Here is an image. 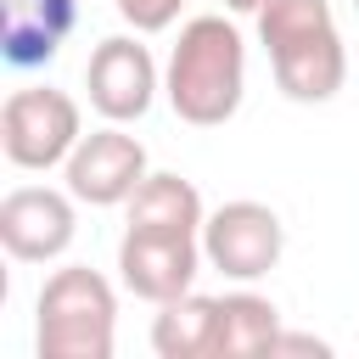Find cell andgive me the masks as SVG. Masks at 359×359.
Returning <instances> with one entry per match:
<instances>
[{"mask_svg":"<svg viewBox=\"0 0 359 359\" xmlns=\"http://www.w3.org/2000/svg\"><path fill=\"white\" fill-rule=\"evenodd\" d=\"M185 0H118V17L135 28V34H163L174 17H180Z\"/></svg>","mask_w":359,"mask_h":359,"instance_id":"14","label":"cell"},{"mask_svg":"<svg viewBox=\"0 0 359 359\" xmlns=\"http://www.w3.org/2000/svg\"><path fill=\"white\" fill-rule=\"evenodd\" d=\"M163 95L168 107L196 123V129H213V123H230L241 95H247V45L236 34V22L224 17H191L168 50V73H163Z\"/></svg>","mask_w":359,"mask_h":359,"instance_id":"1","label":"cell"},{"mask_svg":"<svg viewBox=\"0 0 359 359\" xmlns=\"http://www.w3.org/2000/svg\"><path fill=\"white\" fill-rule=\"evenodd\" d=\"M213 314H219V297H202V292L157 303V320H151L157 359H213Z\"/></svg>","mask_w":359,"mask_h":359,"instance_id":"13","label":"cell"},{"mask_svg":"<svg viewBox=\"0 0 359 359\" xmlns=\"http://www.w3.org/2000/svg\"><path fill=\"white\" fill-rule=\"evenodd\" d=\"M269 353H320V359H331V342H325V337H297V331H280Z\"/></svg>","mask_w":359,"mask_h":359,"instance_id":"15","label":"cell"},{"mask_svg":"<svg viewBox=\"0 0 359 359\" xmlns=\"http://www.w3.org/2000/svg\"><path fill=\"white\" fill-rule=\"evenodd\" d=\"M224 6H230V11H252V17H258V11L269 6V0H224Z\"/></svg>","mask_w":359,"mask_h":359,"instance_id":"16","label":"cell"},{"mask_svg":"<svg viewBox=\"0 0 359 359\" xmlns=\"http://www.w3.org/2000/svg\"><path fill=\"white\" fill-rule=\"evenodd\" d=\"M258 39L269 50L275 84L292 101H331L348 79V50L331 17V0H269L258 11Z\"/></svg>","mask_w":359,"mask_h":359,"instance_id":"2","label":"cell"},{"mask_svg":"<svg viewBox=\"0 0 359 359\" xmlns=\"http://www.w3.org/2000/svg\"><path fill=\"white\" fill-rule=\"evenodd\" d=\"M202 236H157V230H123L118 241V280L146 297V303H168L196 292L202 275Z\"/></svg>","mask_w":359,"mask_h":359,"instance_id":"9","label":"cell"},{"mask_svg":"<svg viewBox=\"0 0 359 359\" xmlns=\"http://www.w3.org/2000/svg\"><path fill=\"white\" fill-rule=\"evenodd\" d=\"M73 191H50V185H17L0 202V241L17 264H50L73 247L79 236V213H73Z\"/></svg>","mask_w":359,"mask_h":359,"instance_id":"8","label":"cell"},{"mask_svg":"<svg viewBox=\"0 0 359 359\" xmlns=\"http://www.w3.org/2000/svg\"><path fill=\"white\" fill-rule=\"evenodd\" d=\"M280 337V309L258 292H224L213 314V359H247L269 353Z\"/></svg>","mask_w":359,"mask_h":359,"instance_id":"12","label":"cell"},{"mask_svg":"<svg viewBox=\"0 0 359 359\" xmlns=\"http://www.w3.org/2000/svg\"><path fill=\"white\" fill-rule=\"evenodd\" d=\"M286 252V224L264 202H224L202 219V258L230 280H264Z\"/></svg>","mask_w":359,"mask_h":359,"instance_id":"5","label":"cell"},{"mask_svg":"<svg viewBox=\"0 0 359 359\" xmlns=\"http://www.w3.org/2000/svg\"><path fill=\"white\" fill-rule=\"evenodd\" d=\"M118 337V292L101 269L67 264L39 286V359H112Z\"/></svg>","mask_w":359,"mask_h":359,"instance_id":"3","label":"cell"},{"mask_svg":"<svg viewBox=\"0 0 359 359\" xmlns=\"http://www.w3.org/2000/svg\"><path fill=\"white\" fill-rule=\"evenodd\" d=\"M84 140V118H79V101L67 90H50V84H28V90H11L6 107H0V146L17 168H62L73 157V146Z\"/></svg>","mask_w":359,"mask_h":359,"instance_id":"4","label":"cell"},{"mask_svg":"<svg viewBox=\"0 0 359 359\" xmlns=\"http://www.w3.org/2000/svg\"><path fill=\"white\" fill-rule=\"evenodd\" d=\"M62 174H67V191L79 202L118 208V202H129L140 191V180L151 174V163H146V146L135 135H123V123H107V129H90L73 146V157L62 163Z\"/></svg>","mask_w":359,"mask_h":359,"instance_id":"7","label":"cell"},{"mask_svg":"<svg viewBox=\"0 0 359 359\" xmlns=\"http://www.w3.org/2000/svg\"><path fill=\"white\" fill-rule=\"evenodd\" d=\"M84 90H90V107L107 118V123H135L151 112L163 79H157V62L151 50L135 39V34H112L90 50V67H84Z\"/></svg>","mask_w":359,"mask_h":359,"instance_id":"6","label":"cell"},{"mask_svg":"<svg viewBox=\"0 0 359 359\" xmlns=\"http://www.w3.org/2000/svg\"><path fill=\"white\" fill-rule=\"evenodd\" d=\"M0 11H6V62L17 73L45 67L79 22V0H0Z\"/></svg>","mask_w":359,"mask_h":359,"instance_id":"10","label":"cell"},{"mask_svg":"<svg viewBox=\"0 0 359 359\" xmlns=\"http://www.w3.org/2000/svg\"><path fill=\"white\" fill-rule=\"evenodd\" d=\"M123 208H129V230H157V236H202L208 219L202 191L180 174H146Z\"/></svg>","mask_w":359,"mask_h":359,"instance_id":"11","label":"cell"}]
</instances>
